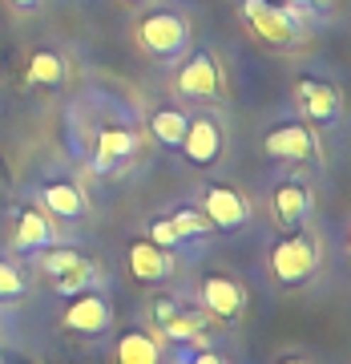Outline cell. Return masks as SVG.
I'll return each instance as SVG.
<instances>
[{
    "mask_svg": "<svg viewBox=\"0 0 351 364\" xmlns=\"http://www.w3.org/2000/svg\"><path fill=\"white\" fill-rule=\"evenodd\" d=\"M138 41H142V49L157 61H174L178 53H186L190 45V28L178 13H166V9H157V13H145L138 21Z\"/></svg>",
    "mask_w": 351,
    "mask_h": 364,
    "instance_id": "1",
    "label": "cell"
},
{
    "mask_svg": "<svg viewBox=\"0 0 351 364\" xmlns=\"http://www.w3.org/2000/svg\"><path fill=\"white\" fill-rule=\"evenodd\" d=\"M319 267V247H315L311 235H286L271 247V272L279 284L286 287H299L307 284Z\"/></svg>",
    "mask_w": 351,
    "mask_h": 364,
    "instance_id": "2",
    "label": "cell"
},
{
    "mask_svg": "<svg viewBox=\"0 0 351 364\" xmlns=\"http://www.w3.org/2000/svg\"><path fill=\"white\" fill-rule=\"evenodd\" d=\"M243 16L247 25L271 45H291L299 37L303 16L295 13V4H271V0H243Z\"/></svg>",
    "mask_w": 351,
    "mask_h": 364,
    "instance_id": "3",
    "label": "cell"
},
{
    "mask_svg": "<svg viewBox=\"0 0 351 364\" xmlns=\"http://www.w3.org/2000/svg\"><path fill=\"white\" fill-rule=\"evenodd\" d=\"M202 215L210 219V227H218V231H238L250 215V203L247 195L238 191V186H226V182H214L206 186V195H202Z\"/></svg>",
    "mask_w": 351,
    "mask_h": 364,
    "instance_id": "4",
    "label": "cell"
},
{
    "mask_svg": "<svg viewBox=\"0 0 351 364\" xmlns=\"http://www.w3.org/2000/svg\"><path fill=\"white\" fill-rule=\"evenodd\" d=\"M61 324H65L69 332H81V336H97V332H105V328L113 324V312H109L105 296H97L89 287V291H77V296L69 299Z\"/></svg>",
    "mask_w": 351,
    "mask_h": 364,
    "instance_id": "5",
    "label": "cell"
},
{
    "mask_svg": "<svg viewBox=\"0 0 351 364\" xmlns=\"http://www.w3.org/2000/svg\"><path fill=\"white\" fill-rule=\"evenodd\" d=\"M222 90V69L210 53H198L182 65L178 73V93L182 97H194V102H206V97H218Z\"/></svg>",
    "mask_w": 351,
    "mask_h": 364,
    "instance_id": "6",
    "label": "cell"
},
{
    "mask_svg": "<svg viewBox=\"0 0 351 364\" xmlns=\"http://www.w3.org/2000/svg\"><path fill=\"white\" fill-rule=\"evenodd\" d=\"M262 150L271 158H283V162H303V158L315 154V134L303 122H283L262 138Z\"/></svg>",
    "mask_w": 351,
    "mask_h": 364,
    "instance_id": "7",
    "label": "cell"
},
{
    "mask_svg": "<svg viewBox=\"0 0 351 364\" xmlns=\"http://www.w3.org/2000/svg\"><path fill=\"white\" fill-rule=\"evenodd\" d=\"M202 308L214 320H238L247 308V291L234 284L230 275H206L202 279Z\"/></svg>",
    "mask_w": 351,
    "mask_h": 364,
    "instance_id": "8",
    "label": "cell"
},
{
    "mask_svg": "<svg viewBox=\"0 0 351 364\" xmlns=\"http://www.w3.org/2000/svg\"><path fill=\"white\" fill-rule=\"evenodd\" d=\"M61 235H57V223H52L49 210L40 207H25L16 215V231H13V243L21 251H40V247H52Z\"/></svg>",
    "mask_w": 351,
    "mask_h": 364,
    "instance_id": "9",
    "label": "cell"
},
{
    "mask_svg": "<svg viewBox=\"0 0 351 364\" xmlns=\"http://www.w3.org/2000/svg\"><path fill=\"white\" fill-rule=\"evenodd\" d=\"M133 150H138V138H133L130 126H105V130L97 134V146H93V170H97V174H109V170L121 166Z\"/></svg>",
    "mask_w": 351,
    "mask_h": 364,
    "instance_id": "10",
    "label": "cell"
},
{
    "mask_svg": "<svg viewBox=\"0 0 351 364\" xmlns=\"http://www.w3.org/2000/svg\"><path fill=\"white\" fill-rule=\"evenodd\" d=\"M307 210H311V195L299 178H286L271 191V215L279 227H299L307 219Z\"/></svg>",
    "mask_w": 351,
    "mask_h": 364,
    "instance_id": "11",
    "label": "cell"
},
{
    "mask_svg": "<svg viewBox=\"0 0 351 364\" xmlns=\"http://www.w3.org/2000/svg\"><path fill=\"white\" fill-rule=\"evenodd\" d=\"M295 97H299V105H303V114L311 117V122H335V114H339V93H335V85H327V81H319V77H299L295 81Z\"/></svg>",
    "mask_w": 351,
    "mask_h": 364,
    "instance_id": "12",
    "label": "cell"
},
{
    "mask_svg": "<svg viewBox=\"0 0 351 364\" xmlns=\"http://www.w3.org/2000/svg\"><path fill=\"white\" fill-rule=\"evenodd\" d=\"M182 150L194 166H210L214 158L222 154V130L214 117H194L186 126V138H182Z\"/></svg>",
    "mask_w": 351,
    "mask_h": 364,
    "instance_id": "13",
    "label": "cell"
},
{
    "mask_svg": "<svg viewBox=\"0 0 351 364\" xmlns=\"http://www.w3.org/2000/svg\"><path fill=\"white\" fill-rule=\"evenodd\" d=\"M40 207L49 210L52 219H69V223L85 219V195H81V186H73L65 178L40 186Z\"/></svg>",
    "mask_w": 351,
    "mask_h": 364,
    "instance_id": "14",
    "label": "cell"
},
{
    "mask_svg": "<svg viewBox=\"0 0 351 364\" xmlns=\"http://www.w3.org/2000/svg\"><path fill=\"white\" fill-rule=\"evenodd\" d=\"M130 275L138 284H162L169 275V251H162L150 239L130 243Z\"/></svg>",
    "mask_w": 351,
    "mask_h": 364,
    "instance_id": "15",
    "label": "cell"
},
{
    "mask_svg": "<svg viewBox=\"0 0 351 364\" xmlns=\"http://www.w3.org/2000/svg\"><path fill=\"white\" fill-rule=\"evenodd\" d=\"M206 320L210 316L194 312V308H178L166 324H157V328H162V336L174 340V344H186V340H190V344H202V328H206Z\"/></svg>",
    "mask_w": 351,
    "mask_h": 364,
    "instance_id": "16",
    "label": "cell"
},
{
    "mask_svg": "<svg viewBox=\"0 0 351 364\" xmlns=\"http://www.w3.org/2000/svg\"><path fill=\"white\" fill-rule=\"evenodd\" d=\"M65 73H69V65H65V57H61V53L40 49V53H33V61H28L25 81H28V85H61Z\"/></svg>",
    "mask_w": 351,
    "mask_h": 364,
    "instance_id": "17",
    "label": "cell"
},
{
    "mask_svg": "<svg viewBox=\"0 0 351 364\" xmlns=\"http://www.w3.org/2000/svg\"><path fill=\"white\" fill-rule=\"evenodd\" d=\"M117 360L121 364H157L162 360V348L150 332H126L117 340Z\"/></svg>",
    "mask_w": 351,
    "mask_h": 364,
    "instance_id": "18",
    "label": "cell"
},
{
    "mask_svg": "<svg viewBox=\"0 0 351 364\" xmlns=\"http://www.w3.org/2000/svg\"><path fill=\"white\" fill-rule=\"evenodd\" d=\"M186 126H190V117H186L182 109H154V114H150V134H154L162 146H182Z\"/></svg>",
    "mask_w": 351,
    "mask_h": 364,
    "instance_id": "19",
    "label": "cell"
},
{
    "mask_svg": "<svg viewBox=\"0 0 351 364\" xmlns=\"http://www.w3.org/2000/svg\"><path fill=\"white\" fill-rule=\"evenodd\" d=\"M93 284H97V267H93L89 259H81L77 267H69L65 275H57V279H52V287H57L61 296H77V291H89Z\"/></svg>",
    "mask_w": 351,
    "mask_h": 364,
    "instance_id": "20",
    "label": "cell"
},
{
    "mask_svg": "<svg viewBox=\"0 0 351 364\" xmlns=\"http://www.w3.org/2000/svg\"><path fill=\"white\" fill-rule=\"evenodd\" d=\"M169 223H174V231L182 235V239H198V235L214 231V227H210V219L202 215V210H194V207H178L174 215H169Z\"/></svg>",
    "mask_w": 351,
    "mask_h": 364,
    "instance_id": "21",
    "label": "cell"
},
{
    "mask_svg": "<svg viewBox=\"0 0 351 364\" xmlns=\"http://www.w3.org/2000/svg\"><path fill=\"white\" fill-rule=\"evenodd\" d=\"M77 263H81V255H77V251L57 247V243H52V251H45V255H40V272L57 279V275H65L69 267H77Z\"/></svg>",
    "mask_w": 351,
    "mask_h": 364,
    "instance_id": "22",
    "label": "cell"
},
{
    "mask_svg": "<svg viewBox=\"0 0 351 364\" xmlns=\"http://www.w3.org/2000/svg\"><path fill=\"white\" fill-rule=\"evenodd\" d=\"M25 291V275H21V267L9 259H0V299H16Z\"/></svg>",
    "mask_w": 351,
    "mask_h": 364,
    "instance_id": "23",
    "label": "cell"
},
{
    "mask_svg": "<svg viewBox=\"0 0 351 364\" xmlns=\"http://www.w3.org/2000/svg\"><path fill=\"white\" fill-rule=\"evenodd\" d=\"M150 243H157L162 251H169V247H178V243H182V235L174 231V223H169V219H154V223H150Z\"/></svg>",
    "mask_w": 351,
    "mask_h": 364,
    "instance_id": "24",
    "label": "cell"
},
{
    "mask_svg": "<svg viewBox=\"0 0 351 364\" xmlns=\"http://www.w3.org/2000/svg\"><path fill=\"white\" fill-rule=\"evenodd\" d=\"M182 364H230L222 352H210V348H202L198 344V352H190V356H182Z\"/></svg>",
    "mask_w": 351,
    "mask_h": 364,
    "instance_id": "25",
    "label": "cell"
},
{
    "mask_svg": "<svg viewBox=\"0 0 351 364\" xmlns=\"http://www.w3.org/2000/svg\"><path fill=\"white\" fill-rule=\"evenodd\" d=\"M178 308H182L178 299H157V304H154V324H166V320L178 312Z\"/></svg>",
    "mask_w": 351,
    "mask_h": 364,
    "instance_id": "26",
    "label": "cell"
},
{
    "mask_svg": "<svg viewBox=\"0 0 351 364\" xmlns=\"http://www.w3.org/2000/svg\"><path fill=\"white\" fill-rule=\"evenodd\" d=\"M286 4H295V9H319V4H327V0H286Z\"/></svg>",
    "mask_w": 351,
    "mask_h": 364,
    "instance_id": "27",
    "label": "cell"
},
{
    "mask_svg": "<svg viewBox=\"0 0 351 364\" xmlns=\"http://www.w3.org/2000/svg\"><path fill=\"white\" fill-rule=\"evenodd\" d=\"M9 4H16V9H37L40 0H9Z\"/></svg>",
    "mask_w": 351,
    "mask_h": 364,
    "instance_id": "28",
    "label": "cell"
},
{
    "mask_svg": "<svg viewBox=\"0 0 351 364\" xmlns=\"http://www.w3.org/2000/svg\"><path fill=\"white\" fill-rule=\"evenodd\" d=\"M279 364H311L307 356H286V360H279Z\"/></svg>",
    "mask_w": 351,
    "mask_h": 364,
    "instance_id": "29",
    "label": "cell"
},
{
    "mask_svg": "<svg viewBox=\"0 0 351 364\" xmlns=\"http://www.w3.org/2000/svg\"><path fill=\"white\" fill-rule=\"evenodd\" d=\"M271 4H286V0H271Z\"/></svg>",
    "mask_w": 351,
    "mask_h": 364,
    "instance_id": "30",
    "label": "cell"
}]
</instances>
